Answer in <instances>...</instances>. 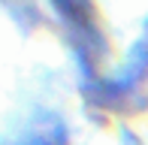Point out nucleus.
<instances>
[]
</instances>
